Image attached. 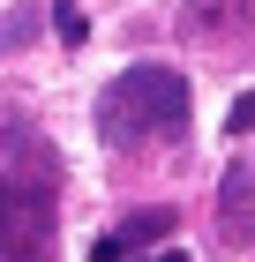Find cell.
<instances>
[{"mask_svg": "<svg viewBox=\"0 0 255 262\" xmlns=\"http://www.w3.org/2000/svg\"><path fill=\"white\" fill-rule=\"evenodd\" d=\"M218 232H225V247H255V172H225L218 180Z\"/></svg>", "mask_w": 255, "mask_h": 262, "instance_id": "4", "label": "cell"}, {"mask_svg": "<svg viewBox=\"0 0 255 262\" xmlns=\"http://www.w3.org/2000/svg\"><path fill=\"white\" fill-rule=\"evenodd\" d=\"M150 262H188V255H180V247H173V255H150Z\"/></svg>", "mask_w": 255, "mask_h": 262, "instance_id": "9", "label": "cell"}, {"mask_svg": "<svg viewBox=\"0 0 255 262\" xmlns=\"http://www.w3.org/2000/svg\"><path fill=\"white\" fill-rule=\"evenodd\" d=\"M150 240H173V210H135V217H120L113 232H98L90 262H135V247Z\"/></svg>", "mask_w": 255, "mask_h": 262, "instance_id": "3", "label": "cell"}, {"mask_svg": "<svg viewBox=\"0 0 255 262\" xmlns=\"http://www.w3.org/2000/svg\"><path fill=\"white\" fill-rule=\"evenodd\" d=\"M53 225H60L53 165L30 158L23 172H0V262H53Z\"/></svg>", "mask_w": 255, "mask_h": 262, "instance_id": "2", "label": "cell"}, {"mask_svg": "<svg viewBox=\"0 0 255 262\" xmlns=\"http://www.w3.org/2000/svg\"><path fill=\"white\" fill-rule=\"evenodd\" d=\"M53 23H60V38H68V45H83V15H75V8H53Z\"/></svg>", "mask_w": 255, "mask_h": 262, "instance_id": "8", "label": "cell"}, {"mask_svg": "<svg viewBox=\"0 0 255 262\" xmlns=\"http://www.w3.org/2000/svg\"><path fill=\"white\" fill-rule=\"evenodd\" d=\"M180 127H188V75L180 68H128V75H113V90L98 98V135L113 142V150H143V142H180Z\"/></svg>", "mask_w": 255, "mask_h": 262, "instance_id": "1", "label": "cell"}, {"mask_svg": "<svg viewBox=\"0 0 255 262\" xmlns=\"http://www.w3.org/2000/svg\"><path fill=\"white\" fill-rule=\"evenodd\" d=\"M248 127H255V90H240L233 113H225V135H248Z\"/></svg>", "mask_w": 255, "mask_h": 262, "instance_id": "7", "label": "cell"}, {"mask_svg": "<svg viewBox=\"0 0 255 262\" xmlns=\"http://www.w3.org/2000/svg\"><path fill=\"white\" fill-rule=\"evenodd\" d=\"M38 30H45V8H15V15H0V60H8V53H23Z\"/></svg>", "mask_w": 255, "mask_h": 262, "instance_id": "5", "label": "cell"}, {"mask_svg": "<svg viewBox=\"0 0 255 262\" xmlns=\"http://www.w3.org/2000/svg\"><path fill=\"white\" fill-rule=\"evenodd\" d=\"M225 15L240 23V0H195V15H188V30H218Z\"/></svg>", "mask_w": 255, "mask_h": 262, "instance_id": "6", "label": "cell"}]
</instances>
